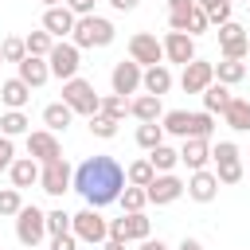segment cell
Returning a JSON list of instances; mask_svg holds the SVG:
<instances>
[{"mask_svg": "<svg viewBox=\"0 0 250 250\" xmlns=\"http://www.w3.org/2000/svg\"><path fill=\"white\" fill-rule=\"evenodd\" d=\"M184 191H188V199H195V203H211V199L219 195V180H215V172H211V168H199V172H191V176H188Z\"/></svg>", "mask_w": 250, "mask_h": 250, "instance_id": "9a60e30c", "label": "cell"}, {"mask_svg": "<svg viewBox=\"0 0 250 250\" xmlns=\"http://www.w3.org/2000/svg\"><path fill=\"white\" fill-rule=\"evenodd\" d=\"M0 102L8 109H23L31 102V86H23L20 78H8V82H0Z\"/></svg>", "mask_w": 250, "mask_h": 250, "instance_id": "cb8c5ba5", "label": "cell"}, {"mask_svg": "<svg viewBox=\"0 0 250 250\" xmlns=\"http://www.w3.org/2000/svg\"><path fill=\"white\" fill-rule=\"evenodd\" d=\"M98 113H105V117L121 121V117L129 113V98H121V94H105V98H102V105H98Z\"/></svg>", "mask_w": 250, "mask_h": 250, "instance_id": "f35d334b", "label": "cell"}, {"mask_svg": "<svg viewBox=\"0 0 250 250\" xmlns=\"http://www.w3.org/2000/svg\"><path fill=\"white\" fill-rule=\"evenodd\" d=\"M47 66H51V78H62V82H70V78H78L82 51H78L70 39H59V43L51 47V55H47Z\"/></svg>", "mask_w": 250, "mask_h": 250, "instance_id": "52a82bcc", "label": "cell"}, {"mask_svg": "<svg viewBox=\"0 0 250 250\" xmlns=\"http://www.w3.org/2000/svg\"><path fill=\"white\" fill-rule=\"evenodd\" d=\"M70 234H74L78 242L102 246V242L109 238V219H105L102 211H94V207H82L78 215H70Z\"/></svg>", "mask_w": 250, "mask_h": 250, "instance_id": "277c9868", "label": "cell"}, {"mask_svg": "<svg viewBox=\"0 0 250 250\" xmlns=\"http://www.w3.org/2000/svg\"><path fill=\"white\" fill-rule=\"evenodd\" d=\"M0 250H4V246H0Z\"/></svg>", "mask_w": 250, "mask_h": 250, "instance_id": "6f0895ef", "label": "cell"}, {"mask_svg": "<svg viewBox=\"0 0 250 250\" xmlns=\"http://www.w3.org/2000/svg\"><path fill=\"white\" fill-rule=\"evenodd\" d=\"M117 125H121V121H113V117H105V113H94V117H90V133H94L98 141H113V137H117Z\"/></svg>", "mask_w": 250, "mask_h": 250, "instance_id": "ab89813d", "label": "cell"}, {"mask_svg": "<svg viewBox=\"0 0 250 250\" xmlns=\"http://www.w3.org/2000/svg\"><path fill=\"white\" fill-rule=\"evenodd\" d=\"M109 238L113 242H129L125 238V219H109Z\"/></svg>", "mask_w": 250, "mask_h": 250, "instance_id": "7dc6e473", "label": "cell"}, {"mask_svg": "<svg viewBox=\"0 0 250 250\" xmlns=\"http://www.w3.org/2000/svg\"><path fill=\"white\" fill-rule=\"evenodd\" d=\"M62 105H70V113L94 117L98 105H102V94L94 90V82H86V78H70V82H62Z\"/></svg>", "mask_w": 250, "mask_h": 250, "instance_id": "3957f363", "label": "cell"}, {"mask_svg": "<svg viewBox=\"0 0 250 250\" xmlns=\"http://www.w3.org/2000/svg\"><path fill=\"white\" fill-rule=\"evenodd\" d=\"M47 250H78V238L74 234H51V246Z\"/></svg>", "mask_w": 250, "mask_h": 250, "instance_id": "f6af8a7d", "label": "cell"}, {"mask_svg": "<svg viewBox=\"0 0 250 250\" xmlns=\"http://www.w3.org/2000/svg\"><path fill=\"white\" fill-rule=\"evenodd\" d=\"M23 47H27V55H35V59H47L51 55V47H55V39L39 27V31H31V35H23Z\"/></svg>", "mask_w": 250, "mask_h": 250, "instance_id": "8d00e7d4", "label": "cell"}, {"mask_svg": "<svg viewBox=\"0 0 250 250\" xmlns=\"http://www.w3.org/2000/svg\"><path fill=\"white\" fill-rule=\"evenodd\" d=\"M27 156H31L35 164H47V160H59V156H62V145H59L55 133L35 129V133H27Z\"/></svg>", "mask_w": 250, "mask_h": 250, "instance_id": "5bb4252c", "label": "cell"}, {"mask_svg": "<svg viewBox=\"0 0 250 250\" xmlns=\"http://www.w3.org/2000/svg\"><path fill=\"white\" fill-rule=\"evenodd\" d=\"M117 203H121V215H129V211H145V207H148V195H145V188L125 184L121 195H117Z\"/></svg>", "mask_w": 250, "mask_h": 250, "instance_id": "d590c367", "label": "cell"}, {"mask_svg": "<svg viewBox=\"0 0 250 250\" xmlns=\"http://www.w3.org/2000/svg\"><path fill=\"white\" fill-rule=\"evenodd\" d=\"M125 246H129V242H113V238H105V242H102V250H125Z\"/></svg>", "mask_w": 250, "mask_h": 250, "instance_id": "f5cc1de1", "label": "cell"}, {"mask_svg": "<svg viewBox=\"0 0 250 250\" xmlns=\"http://www.w3.org/2000/svg\"><path fill=\"white\" fill-rule=\"evenodd\" d=\"M199 98H203V113H211V117H215V113H223V109L230 105V98H234V94H230V86H223V82H211V86H207Z\"/></svg>", "mask_w": 250, "mask_h": 250, "instance_id": "d4e9b609", "label": "cell"}, {"mask_svg": "<svg viewBox=\"0 0 250 250\" xmlns=\"http://www.w3.org/2000/svg\"><path fill=\"white\" fill-rule=\"evenodd\" d=\"M20 207H23V195H20L16 188H4V191H0V215H4V219H16Z\"/></svg>", "mask_w": 250, "mask_h": 250, "instance_id": "b9f144b4", "label": "cell"}, {"mask_svg": "<svg viewBox=\"0 0 250 250\" xmlns=\"http://www.w3.org/2000/svg\"><path fill=\"white\" fill-rule=\"evenodd\" d=\"M117 39V27L105 20V16H78L74 20V31H70V43L82 51V47H109Z\"/></svg>", "mask_w": 250, "mask_h": 250, "instance_id": "7a4b0ae2", "label": "cell"}, {"mask_svg": "<svg viewBox=\"0 0 250 250\" xmlns=\"http://www.w3.org/2000/svg\"><path fill=\"white\" fill-rule=\"evenodd\" d=\"M188 137L211 141V137H215V117H211V113H191V129H188Z\"/></svg>", "mask_w": 250, "mask_h": 250, "instance_id": "60d3db41", "label": "cell"}, {"mask_svg": "<svg viewBox=\"0 0 250 250\" xmlns=\"http://www.w3.org/2000/svg\"><path fill=\"white\" fill-rule=\"evenodd\" d=\"M0 59H4V62H16V66H20V62L27 59V47H23V39H20V35H8V39L0 43Z\"/></svg>", "mask_w": 250, "mask_h": 250, "instance_id": "74e56055", "label": "cell"}, {"mask_svg": "<svg viewBox=\"0 0 250 250\" xmlns=\"http://www.w3.org/2000/svg\"><path fill=\"white\" fill-rule=\"evenodd\" d=\"M129 113H133L137 121H160V117H164V105H160V98H152V94H137V98H129Z\"/></svg>", "mask_w": 250, "mask_h": 250, "instance_id": "603a6c76", "label": "cell"}, {"mask_svg": "<svg viewBox=\"0 0 250 250\" xmlns=\"http://www.w3.org/2000/svg\"><path fill=\"white\" fill-rule=\"evenodd\" d=\"M215 82V66L211 62H203L199 55L184 66V74H180V86H184V94H203L207 86Z\"/></svg>", "mask_w": 250, "mask_h": 250, "instance_id": "4fadbf2b", "label": "cell"}, {"mask_svg": "<svg viewBox=\"0 0 250 250\" xmlns=\"http://www.w3.org/2000/svg\"><path fill=\"white\" fill-rule=\"evenodd\" d=\"M180 164H188V172H199L211 164V141H199V137H188L184 148H180Z\"/></svg>", "mask_w": 250, "mask_h": 250, "instance_id": "d6986e66", "label": "cell"}, {"mask_svg": "<svg viewBox=\"0 0 250 250\" xmlns=\"http://www.w3.org/2000/svg\"><path fill=\"white\" fill-rule=\"evenodd\" d=\"M160 47H164V62L188 66V62L195 59V39H191V35H184V31H168V35L160 39Z\"/></svg>", "mask_w": 250, "mask_h": 250, "instance_id": "7c38bea8", "label": "cell"}, {"mask_svg": "<svg viewBox=\"0 0 250 250\" xmlns=\"http://www.w3.org/2000/svg\"><path fill=\"white\" fill-rule=\"evenodd\" d=\"M62 4H66L74 16H94V4H98V0H62Z\"/></svg>", "mask_w": 250, "mask_h": 250, "instance_id": "bcb514c9", "label": "cell"}, {"mask_svg": "<svg viewBox=\"0 0 250 250\" xmlns=\"http://www.w3.org/2000/svg\"><path fill=\"white\" fill-rule=\"evenodd\" d=\"M43 4H47V8H59V4H62V0H43Z\"/></svg>", "mask_w": 250, "mask_h": 250, "instance_id": "db71d44e", "label": "cell"}, {"mask_svg": "<svg viewBox=\"0 0 250 250\" xmlns=\"http://www.w3.org/2000/svg\"><path fill=\"white\" fill-rule=\"evenodd\" d=\"M211 160H215V180L219 184H238L242 180V152H238V145L234 141H219V145H211Z\"/></svg>", "mask_w": 250, "mask_h": 250, "instance_id": "5b68a950", "label": "cell"}, {"mask_svg": "<svg viewBox=\"0 0 250 250\" xmlns=\"http://www.w3.org/2000/svg\"><path fill=\"white\" fill-rule=\"evenodd\" d=\"M137 4H141V0H109V8H113V12H133Z\"/></svg>", "mask_w": 250, "mask_h": 250, "instance_id": "681fc988", "label": "cell"}, {"mask_svg": "<svg viewBox=\"0 0 250 250\" xmlns=\"http://www.w3.org/2000/svg\"><path fill=\"white\" fill-rule=\"evenodd\" d=\"M160 129H164V133H172V137H180V141H188L191 113H188V109H168V113L160 117Z\"/></svg>", "mask_w": 250, "mask_h": 250, "instance_id": "4dcf8cb0", "label": "cell"}, {"mask_svg": "<svg viewBox=\"0 0 250 250\" xmlns=\"http://www.w3.org/2000/svg\"><path fill=\"white\" fill-rule=\"evenodd\" d=\"M27 133H31V121L23 109H8L0 117V137H27Z\"/></svg>", "mask_w": 250, "mask_h": 250, "instance_id": "f546056e", "label": "cell"}, {"mask_svg": "<svg viewBox=\"0 0 250 250\" xmlns=\"http://www.w3.org/2000/svg\"><path fill=\"white\" fill-rule=\"evenodd\" d=\"M16 70H20L16 78H20L23 86H31V90H39V86L51 78V66H47V59H35V55H27V59H23Z\"/></svg>", "mask_w": 250, "mask_h": 250, "instance_id": "ffe728a7", "label": "cell"}, {"mask_svg": "<svg viewBox=\"0 0 250 250\" xmlns=\"http://www.w3.org/2000/svg\"><path fill=\"white\" fill-rule=\"evenodd\" d=\"M16 238L27 246V250H35L43 238H47V211H39L35 203L27 207H20V215H16Z\"/></svg>", "mask_w": 250, "mask_h": 250, "instance_id": "8992f818", "label": "cell"}, {"mask_svg": "<svg viewBox=\"0 0 250 250\" xmlns=\"http://www.w3.org/2000/svg\"><path fill=\"white\" fill-rule=\"evenodd\" d=\"M70 121H74L70 105H62V102L43 105V125H47V133H66V129H70Z\"/></svg>", "mask_w": 250, "mask_h": 250, "instance_id": "484cf974", "label": "cell"}, {"mask_svg": "<svg viewBox=\"0 0 250 250\" xmlns=\"http://www.w3.org/2000/svg\"><path fill=\"white\" fill-rule=\"evenodd\" d=\"M148 164H152L156 176H164V172H172V168L180 164V148H172V145H156V148L148 152Z\"/></svg>", "mask_w": 250, "mask_h": 250, "instance_id": "1f68e13d", "label": "cell"}, {"mask_svg": "<svg viewBox=\"0 0 250 250\" xmlns=\"http://www.w3.org/2000/svg\"><path fill=\"white\" fill-rule=\"evenodd\" d=\"M47 234H70V215L62 207L47 211Z\"/></svg>", "mask_w": 250, "mask_h": 250, "instance_id": "7bdbcfd3", "label": "cell"}, {"mask_svg": "<svg viewBox=\"0 0 250 250\" xmlns=\"http://www.w3.org/2000/svg\"><path fill=\"white\" fill-rule=\"evenodd\" d=\"M145 195H148V203H156V207H168V203H176V199L184 195V180H180L176 172L152 176V184L145 188Z\"/></svg>", "mask_w": 250, "mask_h": 250, "instance_id": "8fae6325", "label": "cell"}, {"mask_svg": "<svg viewBox=\"0 0 250 250\" xmlns=\"http://www.w3.org/2000/svg\"><path fill=\"white\" fill-rule=\"evenodd\" d=\"M0 62H4V59H0Z\"/></svg>", "mask_w": 250, "mask_h": 250, "instance_id": "9f6ffc18", "label": "cell"}, {"mask_svg": "<svg viewBox=\"0 0 250 250\" xmlns=\"http://www.w3.org/2000/svg\"><path fill=\"white\" fill-rule=\"evenodd\" d=\"M74 20H78V16H74L66 4H59V8H47V12H43V31H47V35L59 43V39H66V35L74 31Z\"/></svg>", "mask_w": 250, "mask_h": 250, "instance_id": "2e32d148", "label": "cell"}, {"mask_svg": "<svg viewBox=\"0 0 250 250\" xmlns=\"http://www.w3.org/2000/svg\"><path fill=\"white\" fill-rule=\"evenodd\" d=\"M211 66H215V82H223V86H238L246 78V62H238V59H223Z\"/></svg>", "mask_w": 250, "mask_h": 250, "instance_id": "f1b7e54d", "label": "cell"}, {"mask_svg": "<svg viewBox=\"0 0 250 250\" xmlns=\"http://www.w3.org/2000/svg\"><path fill=\"white\" fill-rule=\"evenodd\" d=\"M152 164H148V156H141V160H133L129 168H125V184H133V188H148L152 184Z\"/></svg>", "mask_w": 250, "mask_h": 250, "instance_id": "e575fe53", "label": "cell"}, {"mask_svg": "<svg viewBox=\"0 0 250 250\" xmlns=\"http://www.w3.org/2000/svg\"><path fill=\"white\" fill-rule=\"evenodd\" d=\"M195 0H168V12H188Z\"/></svg>", "mask_w": 250, "mask_h": 250, "instance_id": "816d5d0a", "label": "cell"}, {"mask_svg": "<svg viewBox=\"0 0 250 250\" xmlns=\"http://www.w3.org/2000/svg\"><path fill=\"white\" fill-rule=\"evenodd\" d=\"M8 176H12V188H16V191H23V188L39 184V164H35L31 156H16V160H12V168H8Z\"/></svg>", "mask_w": 250, "mask_h": 250, "instance_id": "7402d4cb", "label": "cell"}, {"mask_svg": "<svg viewBox=\"0 0 250 250\" xmlns=\"http://www.w3.org/2000/svg\"><path fill=\"white\" fill-rule=\"evenodd\" d=\"M129 59L145 70V66H160L164 62V47H160V39L156 35H148V31H137L133 39H129Z\"/></svg>", "mask_w": 250, "mask_h": 250, "instance_id": "30bf717a", "label": "cell"}, {"mask_svg": "<svg viewBox=\"0 0 250 250\" xmlns=\"http://www.w3.org/2000/svg\"><path fill=\"white\" fill-rule=\"evenodd\" d=\"M176 250H203V242H199V238H188V234H184V238H180V246H176Z\"/></svg>", "mask_w": 250, "mask_h": 250, "instance_id": "f907efd6", "label": "cell"}, {"mask_svg": "<svg viewBox=\"0 0 250 250\" xmlns=\"http://www.w3.org/2000/svg\"><path fill=\"white\" fill-rule=\"evenodd\" d=\"M195 8L207 16V23H215V27H223L227 20H230V0H195Z\"/></svg>", "mask_w": 250, "mask_h": 250, "instance_id": "d6a6232c", "label": "cell"}, {"mask_svg": "<svg viewBox=\"0 0 250 250\" xmlns=\"http://www.w3.org/2000/svg\"><path fill=\"white\" fill-rule=\"evenodd\" d=\"M125 188V168L113 160V156H86L78 168H74V191L86 199V207L102 211L109 203H117Z\"/></svg>", "mask_w": 250, "mask_h": 250, "instance_id": "6da1fadb", "label": "cell"}, {"mask_svg": "<svg viewBox=\"0 0 250 250\" xmlns=\"http://www.w3.org/2000/svg\"><path fill=\"white\" fill-rule=\"evenodd\" d=\"M219 51H223V59H238L242 62L250 55V31L242 23H234V20H227L219 27Z\"/></svg>", "mask_w": 250, "mask_h": 250, "instance_id": "9c48e42d", "label": "cell"}, {"mask_svg": "<svg viewBox=\"0 0 250 250\" xmlns=\"http://www.w3.org/2000/svg\"><path fill=\"white\" fill-rule=\"evenodd\" d=\"M39 188H43L47 195H55V199L66 195V191L74 188V168H70L62 156H59V160H47V164L39 168Z\"/></svg>", "mask_w": 250, "mask_h": 250, "instance_id": "ba28073f", "label": "cell"}, {"mask_svg": "<svg viewBox=\"0 0 250 250\" xmlns=\"http://www.w3.org/2000/svg\"><path fill=\"white\" fill-rule=\"evenodd\" d=\"M141 74H145V70H141L133 59H129V62L121 59V62L113 66V74H109V82H113V94H121V98L137 94V90H141Z\"/></svg>", "mask_w": 250, "mask_h": 250, "instance_id": "e0dca14e", "label": "cell"}, {"mask_svg": "<svg viewBox=\"0 0 250 250\" xmlns=\"http://www.w3.org/2000/svg\"><path fill=\"white\" fill-rule=\"evenodd\" d=\"M168 27H172V31H184V35H191V39H195V35H203L211 23H207V16L191 4L188 12H168Z\"/></svg>", "mask_w": 250, "mask_h": 250, "instance_id": "ac0fdd59", "label": "cell"}, {"mask_svg": "<svg viewBox=\"0 0 250 250\" xmlns=\"http://www.w3.org/2000/svg\"><path fill=\"white\" fill-rule=\"evenodd\" d=\"M137 250H168V242L164 238H145V242H137Z\"/></svg>", "mask_w": 250, "mask_h": 250, "instance_id": "c3c4849f", "label": "cell"}, {"mask_svg": "<svg viewBox=\"0 0 250 250\" xmlns=\"http://www.w3.org/2000/svg\"><path fill=\"white\" fill-rule=\"evenodd\" d=\"M141 90L152 94V98L168 94V90H172V70H168V62H160V66H145V74H141Z\"/></svg>", "mask_w": 250, "mask_h": 250, "instance_id": "44dd1931", "label": "cell"}, {"mask_svg": "<svg viewBox=\"0 0 250 250\" xmlns=\"http://www.w3.org/2000/svg\"><path fill=\"white\" fill-rule=\"evenodd\" d=\"M12 160H16V145H12V137H0V172H8Z\"/></svg>", "mask_w": 250, "mask_h": 250, "instance_id": "ee69618b", "label": "cell"}, {"mask_svg": "<svg viewBox=\"0 0 250 250\" xmlns=\"http://www.w3.org/2000/svg\"><path fill=\"white\" fill-rule=\"evenodd\" d=\"M121 219H125V238H129V242H145V238H152V223H148L145 211H129V215H121Z\"/></svg>", "mask_w": 250, "mask_h": 250, "instance_id": "83f0119b", "label": "cell"}, {"mask_svg": "<svg viewBox=\"0 0 250 250\" xmlns=\"http://www.w3.org/2000/svg\"><path fill=\"white\" fill-rule=\"evenodd\" d=\"M137 145H141L145 152H152L156 145H164V129H160V121H141V125H137Z\"/></svg>", "mask_w": 250, "mask_h": 250, "instance_id": "836d02e7", "label": "cell"}, {"mask_svg": "<svg viewBox=\"0 0 250 250\" xmlns=\"http://www.w3.org/2000/svg\"><path fill=\"white\" fill-rule=\"evenodd\" d=\"M230 4H234V0H230ZM246 4H250V0H246Z\"/></svg>", "mask_w": 250, "mask_h": 250, "instance_id": "11a10c76", "label": "cell"}, {"mask_svg": "<svg viewBox=\"0 0 250 250\" xmlns=\"http://www.w3.org/2000/svg\"><path fill=\"white\" fill-rule=\"evenodd\" d=\"M223 121L234 133H250V102L246 98H230V105L223 109Z\"/></svg>", "mask_w": 250, "mask_h": 250, "instance_id": "4316f807", "label": "cell"}]
</instances>
